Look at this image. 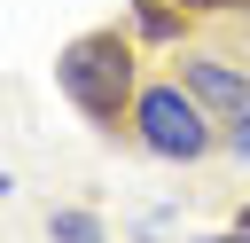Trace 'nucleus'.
Wrapping results in <instances>:
<instances>
[{
    "label": "nucleus",
    "mask_w": 250,
    "mask_h": 243,
    "mask_svg": "<svg viewBox=\"0 0 250 243\" xmlns=\"http://www.w3.org/2000/svg\"><path fill=\"white\" fill-rule=\"evenodd\" d=\"M195 243H250V227H219V235H195Z\"/></svg>",
    "instance_id": "nucleus-8"
},
{
    "label": "nucleus",
    "mask_w": 250,
    "mask_h": 243,
    "mask_svg": "<svg viewBox=\"0 0 250 243\" xmlns=\"http://www.w3.org/2000/svg\"><path fill=\"white\" fill-rule=\"evenodd\" d=\"M55 94L94 125V133H133V102H141V31L94 24L78 39L55 47Z\"/></svg>",
    "instance_id": "nucleus-1"
},
{
    "label": "nucleus",
    "mask_w": 250,
    "mask_h": 243,
    "mask_svg": "<svg viewBox=\"0 0 250 243\" xmlns=\"http://www.w3.org/2000/svg\"><path fill=\"white\" fill-rule=\"evenodd\" d=\"M47 243H109V219L94 204H55L47 212Z\"/></svg>",
    "instance_id": "nucleus-5"
},
{
    "label": "nucleus",
    "mask_w": 250,
    "mask_h": 243,
    "mask_svg": "<svg viewBox=\"0 0 250 243\" xmlns=\"http://www.w3.org/2000/svg\"><path fill=\"white\" fill-rule=\"evenodd\" d=\"M203 102H211V118H227V110H242L250 102V63H234V55H219V47H180V63H172Z\"/></svg>",
    "instance_id": "nucleus-3"
},
{
    "label": "nucleus",
    "mask_w": 250,
    "mask_h": 243,
    "mask_svg": "<svg viewBox=\"0 0 250 243\" xmlns=\"http://www.w3.org/2000/svg\"><path fill=\"white\" fill-rule=\"evenodd\" d=\"M133 31H141V47H172V55H180L188 8H180V0H133Z\"/></svg>",
    "instance_id": "nucleus-4"
},
{
    "label": "nucleus",
    "mask_w": 250,
    "mask_h": 243,
    "mask_svg": "<svg viewBox=\"0 0 250 243\" xmlns=\"http://www.w3.org/2000/svg\"><path fill=\"white\" fill-rule=\"evenodd\" d=\"M180 8H188V16H242L250 0H180Z\"/></svg>",
    "instance_id": "nucleus-7"
},
{
    "label": "nucleus",
    "mask_w": 250,
    "mask_h": 243,
    "mask_svg": "<svg viewBox=\"0 0 250 243\" xmlns=\"http://www.w3.org/2000/svg\"><path fill=\"white\" fill-rule=\"evenodd\" d=\"M125 141L141 157H156V165H211L227 149V125L211 118V102L180 71H156V78H141V102H133V133Z\"/></svg>",
    "instance_id": "nucleus-2"
},
{
    "label": "nucleus",
    "mask_w": 250,
    "mask_h": 243,
    "mask_svg": "<svg viewBox=\"0 0 250 243\" xmlns=\"http://www.w3.org/2000/svg\"><path fill=\"white\" fill-rule=\"evenodd\" d=\"M219 125H227V157H234V165H250V102H242V110H227Z\"/></svg>",
    "instance_id": "nucleus-6"
},
{
    "label": "nucleus",
    "mask_w": 250,
    "mask_h": 243,
    "mask_svg": "<svg viewBox=\"0 0 250 243\" xmlns=\"http://www.w3.org/2000/svg\"><path fill=\"white\" fill-rule=\"evenodd\" d=\"M234 227H250V204H242V212H234Z\"/></svg>",
    "instance_id": "nucleus-9"
}]
</instances>
